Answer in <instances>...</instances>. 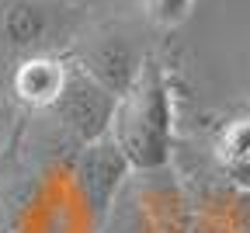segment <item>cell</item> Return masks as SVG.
Wrapping results in <instances>:
<instances>
[{
	"label": "cell",
	"instance_id": "obj_9",
	"mask_svg": "<svg viewBox=\"0 0 250 233\" xmlns=\"http://www.w3.org/2000/svg\"><path fill=\"white\" fill-rule=\"evenodd\" d=\"M236 233H250V223H240V226H236Z\"/></svg>",
	"mask_w": 250,
	"mask_h": 233
},
{
	"label": "cell",
	"instance_id": "obj_8",
	"mask_svg": "<svg viewBox=\"0 0 250 233\" xmlns=\"http://www.w3.org/2000/svg\"><path fill=\"white\" fill-rule=\"evenodd\" d=\"M146 4H149V14L160 24H181L195 0H146Z\"/></svg>",
	"mask_w": 250,
	"mask_h": 233
},
{
	"label": "cell",
	"instance_id": "obj_5",
	"mask_svg": "<svg viewBox=\"0 0 250 233\" xmlns=\"http://www.w3.org/2000/svg\"><path fill=\"white\" fill-rule=\"evenodd\" d=\"M66 80V66L49 59V56H31L18 66L14 73V94L31 108H52V101L62 91Z\"/></svg>",
	"mask_w": 250,
	"mask_h": 233
},
{
	"label": "cell",
	"instance_id": "obj_3",
	"mask_svg": "<svg viewBox=\"0 0 250 233\" xmlns=\"http://www.w3.org/2000/svg\"><path fill=\"white\" fill-rule=\"evenodd\" d=\"M129 174H132V167L111 136L83 143V150L77 157V188L83 195L87 209L94 212V219H108Z\"/></svg>",
	"mask_w": 250,
	"mask_h": 233
},
{
	"label": "cell",
	"instance_id": "obj_4",
	"mask_svg": "<svg viewBox=\"0 0 250 233\" xmlns=\"http://www.w3.org/2000/svg\"><path fill=\"white\" fill-rule=\"evenodd\" d=\"M80 70L101 84L108 94L122 97L125 91L132 87V80L139 77V66H143V56L136 52L132 42H125L122 35H108V39H98L83 56H80Z\"/></svg>",
	"mask_w": 250,
	"mask_h": 233
},
{
	"label": "cell",
	"instance_id": "obj_7",
	"mask_svg": "<svg viewBox=\"0 0 250 233\" xmlns=\"http://www.w3.org/2000/svg\"><path fill=\"white\" fill-rule=\"evenodd\" d=\"M215 157L223 163L226 178H233V185L250 191V115L233 118L223 129V136L215 143Z\"/></svg>",
	"mask_w": 250,
	"mask_h": 233
},
{
	"label": "cell",
	"instance_id": "obj_2",
	"mask_svg": "<svg viewBox=\"0 0 250 233\" xmlns=\"http://www.w3.org/2000/svg\"><path fill=\"white\" fill-rule=\"evenodd\" d=\"M115 105L118 97L108 94L101 84H94L80 66H66V80H62L59 97L52 101V112L80 143H94L111 132Z\"/></svg>",
	"mask_w": 250,
	"mask_h": 233
},
{
	"label": "cell",
	"instance_id": "obj_1",
	"mask_svg": "<svg viewBox=\"0 0 250 233\" xmlns=\"http://www.w3.org/2000/svg\"><path fill=\"white\" fill-rule=\"evenodd\" d=\"M108 136L118 143L132 171H164L170 160L174 112L164 73L153 59H143L139 77L118 97Z\"/></svg>",
	"mask_w": 250,
	"mask_h": 233
},
{
	"label": "cell",
	"instance_id": "obj_6",
	"mask_svg": "<svg viewBox=\"0 0 250 233\" xmlns=\"http://www.w3.org/2000/svg\"><path fill=\"white\" fill-rule=\"evenodd\" d=\"M52 31V11L39 0H11L4 11V39L18 52L39 49Z\"/></svg>",
	"mask_w": 250,
	"mask_h": 233
}]
</instances>
